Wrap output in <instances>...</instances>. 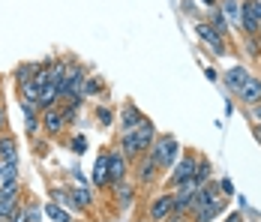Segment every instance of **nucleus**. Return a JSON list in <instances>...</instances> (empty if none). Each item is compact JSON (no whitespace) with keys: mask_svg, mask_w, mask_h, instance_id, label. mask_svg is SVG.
Masks as SVG:
<instances>
[{"mask_svg":"<svg viewBox=\"0 0 261 222\" xmlns=\"http://www.w3.org/2000/svg\"><path fill=\"white\" fill-rule=\"evenodd\" d=\"M123 180H129V162L120 150H108V189L120 186Z\"/></svg>","mask_w":261,"mask_h":222,"instance_id":"5","label":"nucleus"},{"mask_svg":"<svg viewBox=\"0 0 261 222\" xmlns=\"http://www.w3.org/2000/svg\"><path fill=\"white\" fill-rule=\"evenodd\" d=\"M42 213H45V219H51V222H72V213L66 207H60L57 201H45L42 204Z\"/></svg>","mask_w":261,"mask_h":222,"instance_id":"19","label":"nucleus"},{"mask_svg":"<svg viewBox=\"0 0 261 222\" xmlns=\"http://www.w3.org/2000/svg\"><path fill=\"white\" fill-rule=\"evenodd\" d=\"M195 165H198V153L195 150H183L180 156H177V162H174V168L168 171V189L192 180L195 177Z\"/></svg>","mask_w":261,"mask_h":222,"instance_id":"3","label":"nucleus"},{"mask_svg":"<svg viewBox=\"0 0 261 222\" xmlns=\"http://www.w3.org/2000/svg\"><path fill=\"white\" fill-rule=\"evenodd\" d=\"M90 183L96 186V189H108V153H99L96 156V162H93V168H90Z\"/></svg>","mask_w":261,"mask_h":222,"instance_id":"15","label":"nucleus"},{"mask_svg":"<svg viewBox=\"0 0 261 222\" xmlns=\"http://www.w3.org/2000/svg\"><path fill=\"white\" fill-rule=\"evenodd\" d=\"M201 3H204V6H210V9H213V6H216L219 0H201Z\"/></svg>","mask_w":261,"mask_h":222,"instance_id":"37","label":"nucleus"},{"mask_svg":"<svg viewBox=\"0 0 261 222\" xmlns=\"http://www.w3.org/2000/svg\"><path fill=\"white\" fill-rule=\"evenodd\" d=\"M255 135H258V141H261V126H255Z\"/></svg>","mask_w":261,"mask_h":222,"instance_id":"39","label":"nucleus"},{"mask_svg":"<svg viewBox=\"0 0 261 222\" xmlns=\"http://www.w3.org/2000/svg\"><path fill=\"white\" fill-rule=\"evenodd\" d=\"M255 9H258V24H261V0H255Z\"/></svg>","mask_w":261,"mask_h":222,"instance_id":"38","label":"nucleus"},{"mask_svg":"<svg viewBox=\"0 0 261 222\" xmlns=\"http://www.w3.org/2000/svg\"><path fill=\"white\" fill-rule=\"evenodd\" d=\"M0 162L6 165V162H18V138L6 129V132H0Z\"/></svg>","mask_w":261,"mask_h":222,"instance_id":"14","label":"nucleus"},{"mask_svg":"<svg viewBox=\"0 0 261 222\" xmlns=\"http://www.w3.org/2000/svg\"><path fill=\"white\" fill-rule=\"evenodd\" d=\"M66 189H69V198L79 204L81 210H90V207H93L96 198H93V189H90L87 183H75V186H66Z\"/></svg>","mask_w":261,"mask_h":222,"instance_id":"16","label":"nucleus"},{"mask_svg":"<svg viewBox=\"0 0 261 222\" xmlns=\"http://www.w3.org/2000/svg\"><path fill=\"white\" fill-rule=\"evenodd\" d=\"M174 213V198H171V189L168 192H156L147 204V222H165Z\"/></svg>","mask_w":261,"mask_h":222,"instance_id":"7","label":"nucleus"},{"mask_svg":"<svg viewBox=\"0 0 261 222\" xmlns=\"http://www.w3.org/2000/svg\"><path fill=\"white\" fill-rule=\"evenodd\" d=\"M207 24L213 27V30H216L219 36H225V39H228V33H231V27H228V21H225V15L219 12V6H213V9L207 12Z\"/></svg>","mask_w":261,"mask_h":222,"instance_id":"21","label":"nucleus"},{"mask_svg":"<svg viewBox=\"0 0 261 222\" xmlns=\"http://www.w3.org/2000/svg\"><path fill=\"white\" fill-rule=\"evenodd\" d=\"M0 105H3V90H0Z\"/></svg>","mask_w":261,"mask_h":222,"instance_id":"41","label":"nucleus"},{"mask_svg":"<svg viewBox=\"0 0 261 222\" xmlns=\"http://www.w3.org/2000/svg\"><path fill=\"white\" fill-rule=\"evenodd\" d=\"M225 207H228V198L225 195H219V198H213L210 204H204V207H198L189 219L192 222H213V219H219L222 213H225Z\"/></svg>","mask_w":261,"mask_h":222,"instance_id":"9","label":"nucleus"},{"mask_svg":"<svg viewBox=\"0 0 261 222\" xmlns=\"http://www.w3.org/2000/svg\"><path fill=\"white\" fill-rule=\"evenodd\" d=\"M135 192H138V186H135V183H129V180H123L120 186H114V189H111V195L117 198L120 210H129V207H132V201H135Z\"/></svg>","mask_w":261,"mask_h":222,"instance_id":"17","label":"nucleus"},{"mask_svg":"<svg viewBox=\"0 0 261 222\" xmlns=\"http://www.w3.org/2000/svg\"><path fill=\"white\" fill-rule=\"evenodd\" d=\"M156 126H153V120L150 117H144L141 120V126L135 129V132H126V135H120V144H117V150L126 156V162H135L138 156H144L147 150H150V144L156 141Z\"/></svg>","mask_w":261,"mask_h":222,"instance_id":"1","label":"nucleus"},{"mask_svg":"<svg viewBox=\"0 0 261 222\" xmlns=\"http://www.w3.org/2000/svg\"><path fill=\"white\" fill-rule=\"evenodd\" d=\"M33 69H36V63H21V66L15 69V81H18V84L33 81Z\"/></svg>","mask_w":261,"mask_h":222,"instance_id":"28","label":"nucleus"},{"mask_svg":"<svg viewBox=\"0 0 261 222\" xmlns=\"http://www.w3.org/2000/svg\"><path fill=\"white\" fill-rule=\"evenodd\" d=\"M60 114H63V126H72L79 120V108L69 105V102H60Z\"/></svg>","mask_w":261,"mask_h":222,"instance_id":"26","label":"nucleus"},{"mask_svg":"<svg viewBox=\"0 0 261 222\" xmlns=\"http://www.w3.org/2000/svg\"><path fill=\"white\" fill-rule=\"evenodd\" d=\"M219 192L228 195V198H234V183H231L228 177H222V180H219Z\"/></svg>","mask_w":261,"mask_h":222,"instance_id":"30","label":"nucleus"},{"mask_svg":"<svg viewBox=\"0 0 261 222\" xmlns=\"http://www.w3.org/2000/svg\"><path fill=\"white\" fill-rule=\"evenodd\" d=\"M192 180H195V186H198V189H201L204 183L213 180V165H210L207 156H201V153H198V165H195V177H192Z\"/></svg>","mask_w":261,"mask_h":222,"instance_id":"18","label":"nucleus"},{"mask_svg":"<svg viewBox=\"0 0 261 222\" xmlns=\"http://www.w3.org/2000/svg\"><path fill=\"white\" fill-rule=\"evenodd\" d=\"M18 93H21V102H36L39 99V84L36 81H24V84H18Z\"/></svg>","mask_w":261,"mask_h":222,"instance_id":"24","label":"nucleus"},{"mask_svg":"<svg viewBox=\"0 0 261 222\" xmlns=\"http://www.w3.org/2000/svg\"><path fill=\"white\" fill-rule=\"evenodd\" d=\"M24 132L30 138H36L42 132V124H39V114H24Z\"/></svg>","mask_w":261,"mask_h":222,"instance_id":"25","label":"nucleus"},{"mask_svg":"<svg viewBox=\"0 0 261 222\" xmlns=\"http://www.w3.org/2000/svg\"><path fill=\"white\" fill-rule=\"evenodd\" d=\"M39 124H42V135L45 138H54V135H60L66 126H63V114H60V105H54L48 111H42L39 114Z\"/></svg>","mask_w":261,"mask_h":222,"instance_id":"10","label":"nucleus"},{"mask_svg":"<svg viewBox=\"0 0 261 222\" xmlns=\"http://www.w3.org/2000/svg\"><path fill=\"white\" fill-rule=\"evenodd\" d=\"M135 186H144V189H147V186H153V183H156V177L162 171H159V165L156 162H153V156H150V153H144V156H138V159H135Z\"/></svg>","mask_w":261,"mask_h":222,"instance_id":"6","label":"nucleus"},{"mask_svg":"<svg viewBox=\"0 0 261 222\" xmlns=\"http://www.w3.org/2000/svg\"><path fill=\"white\" fill-rule=\"evenodd\" d=\"M0 132H6V105H0Z\"/></svg>","mask_w":261,"mask_h":222,"instance_id":"35","label":"nucleus"},{"mask_svg":"<svg viewBox=\"0 0 261 222\" xmlns=\"http://www.w3.org/2000/svg\"><path fill=\"white\" fill-rule=\"evenodd\" d=\"M96 120L102 126H114V111H111L108 105H99V108H96Z\"/></svg>","mask_w":261,"mask_h":222,"instance_id":"29","label":"nucleus"},{"mask_svg":"<svg viewBox=\"0 0 261 222\" xmlns=\"http://www.w3.org/2000/svg\"><path fill=\"white\" fill-rule=\"evenodd\" d=\"M225 222H243V216H240V213H228V216H225Z\"/></svg>","mask_w":261,"mask_h":222,"instance_id":"36","label":"nucleus"},{"mask_svg":"<svg viewBox=\"0 0 261 222\" xmlns=\"http://www.w3.org/2000/svg\"><path fill=\"white\" fill-rule=\"evenodd\" d=\"M216 6H219V12L225 15L228 27L240 33V27H243V0H219Z\"/></svg>","mask_w":261,"mask_h":222,"instance_id":"11","label":"nucleus"},{"mask_svg":"<svg viewBox=\"0 0 261 222\" xmlns=\"http://www.w3.org/2000/svg\"><path fill=\"white\" fill-rule=\"evenodd\" d=\"M21 219H24V222H45L42 204H39V201H33V198H27L24 204H21Z\"/></svg>","mask_w":261,"mask_h":222,"instance_id":"20","label":"nucleus"},{"mask_svg":"<svg viewBox=\"0 0 261 222\" xmlns=\"http://www.w3.org/2000/svg\"><path fill=\"white\" fill-rule=\"evenodd\" d=\"M21 174H18V162H6L0 165V186H9V183H18Z\"/></svg>","mask_w":261,"mask_h":222,"instance_id":"23","label":"nucleus"},{"mask_svg":"<svg viewBox=\"0 0 261 222\" xmlns=\"http://www.w3.org/2000/svg\"><path fill=\"white\" fill-rule=\"evenodd\" d=\"M72 150L81 156V153L87 150V138H84V135H75V138H72Z\"/></svg>","mask_w":261,"mask_h":222,"instance_id":"32","label":"nucleus"},{"mask_svg":"<svg viewBox=\"0 0 261 222\" xmlns=\"http://www.w3.org/2000/svg\"><path fill=\"white\" fill-rule=\"evenodd\" d=\"M102 78H96V75H87V81H84V87H81V99H96L102 93Z\"/></svg>","mask_w":261,"mask_h":222,"instance_id":"22","label":"nucleus"},{"mask_svg":"<svg viewBox=\"0 0 261 222\" xmlns=\"http://www.w3.org/2000/svg\"><path fill=\"white\" fill-rule=\"evenodd\" d=\"M246 78H249V69H246V66H231L225 75H219V81L225 84V90H228L231 96L240 93V87L246 84Z\"/></svg>","mask_w":261,"mask_h":222,"instance_id":"12","label":"nucleus"},{"mask_svg":"<svg viewBox=\"0 0 261 222\" xmlns=\"http://www.w3.org/2000/svg\"><path fill=\"white\" fill-rule=\"evenodd\" d=\"M0 165H3V162H0Z\"/></svg>","mask_w":261,"mask_h":222,"instance_id":"42","label":"nucleus"},{"mask_svg":"<svg viewBox=\"0 0 261 222\" xmlns=\"http://www.w3.org/2000/svg\"><path fill=\"white\" fill-rule=\"evenodd\" d=\"M33 147H36V156H45V153H48V141H42V138L36 135V138H33Z\"/></svg>","mask_w":261,"mask_h":222,"instance_id":"33","label":"nucleus"},{"mask_svg":"<svg viewBox=\"0 0 261 222\" xmlns=\"http://www.w3.org/2000/svg\"><path fill=\"white\" fill-rule=\"evenodd\" d=\"M243 51H246L252 60H258L261 57V42L255 39V36H243Z\"/></svg>","mask_w":261,"mask_h":222,"instance_id":"27","label":"nucleus"},{"mask_svg":"<svg viewBox=\"0 0 261 222\" xmlns=\"http://www.w3.org/2000/svg\"><path fill=\"white\" fill-rule=\"evenodd\" d=\"M144 120V114H141V108L135 105V102H123L120 105V117H117V129H120V135H126V132H135L138 126Z\"/></svg>","mask_w":261,"mask_h":222,"instance_id":"8","label":"nucleus"},{"mask_svg":"<svg viewBox=\"0 0 261 222\" xmlns=\"http://www.w3.org/2000/svg\"><path fill=\"white\" fill-rule=\"evenodd\" d=\"M195 33H198V39L207 45L210 54H216V57H225V54H228V39L219 36L207 21H198V24H195Z\"/></svg>","mask_w":261,"mask_h":222,"instance_id":"4","label":"nucleus"},{"mask_svg":"<svg viewBox=\"0 0 261 222\" xmlns=\"http://www.w3.org/2000/svg\"><path fill=\"white\" fill-rule=\"evenodd\" d=\"M165 222H192V219H189V216H183V213H171Z\"/></svg>","mask_w":261,"mask_h":222,"instance_id":"34","label":"nucleus"},{"mask_svg":"<svg viewBox=\"0 0 261 222\" xmlns=\"http://www.w3.org/2000/svg\"><path fill=\"white\" fill-rule=\"evenodd\" d=\"M150 156H153V162L159 165V171H171L174 168V162H177V156L183 153L180 141H177V135H156V141L150 144L147 150Z\"/></svg>","mask_w":261,"mask_h":222,"instance_id":"2","label":"nucleus"},{"mask_svg":"<svg viewBox=\"0 0 261 222\" xmlns=\"http://www.w3.org/2000/svg\"><path fill=\"white\" fill-rule=\"evenodd\" d=\"M237 99H240L246 108H249V105H258V102H261V75H249V78H246V84L240 87Z\"/></svg>","mask_w":261,"mask_h":222,"instance_id":"13","label":"nucleus"},{"mask_svg":"<svg viewBox=\"0 0 261 222\" xmlns=\"http://www.w3.org/2000/svg\"><path fill=\"white\" fill-rule=\"evenodd\" d=\"M12 222H24V219H21V213H18V216H15V219H12Z\"/></svg>","mask_w":261,"mask_h":222,"instance_id":"40","label":"nucleus"},{"mask_svg":"<svg viewBox=\"0 0 261 222\" xmlns=\"http://www.w3.org/2000/svg\"><path fill=\"white\" fill-rule=\"evenodd\" d=\"M246 114H249V120H252L255 126H261V102H258V105H249V108H246Z\"/></svg>","mask_w":261,"mask_h":222,"instance_id":"31","label":"nucleus"}]
</instances>
